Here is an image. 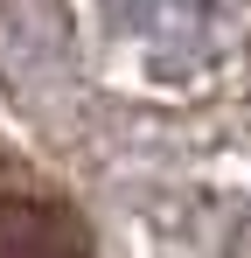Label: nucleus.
Returning a JSON list of instances; mask_svg holds the SVG:
<instances>
[{
  "label": "nucleus",
  "instance_id": "f257e3e1",
  "mask_svg": "<svg viewBox=\"0 0 251 258\" xmlns=\"http://www.w3.org/2000/svg\"><path fill=\"white\" fill-rule=\"evenodd\" d=\"M0 258H84V230L49 203H0Z\"/></svg>",
  "mask_w": 251,
  "mask_h": 258
}]
</instances>
